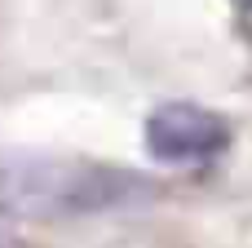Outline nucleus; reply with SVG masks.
<instances>
[{
  "instance_id": "obj_2",
  "label": "nucleus",
  "mask_w": 252,
  "mask_h": 248,
  "mask_svg": "<svg viewBox=\"0 0 252 248\" xmlns=\"http://www.w3.org/2000/svg\"><path fill=\"white\" fill-rule=\"evenodd\" d=\"M226 142H230L226 120L204 111V106H190V102H168L146 124V151L159 164H173V169L213 164L226 151Z\"/></svg>"
},
{
  "instance_id": "obj_1",
  "label": "nucleus",
  "mask_w": 252,
  "mask_h": 248,
  "mask_svg": "<svg viewBox=\"0 0 252 248\" xmlns=\"http://www.w3.org/2000/svg\"><path fill=\"white\" fill-rule=\"evenodd\" d=\"M151 186L137 173H120L106 164H71V160H4L0 164V209L13 217H84L111 213Z\"/></svg>"
}]
</instances>
